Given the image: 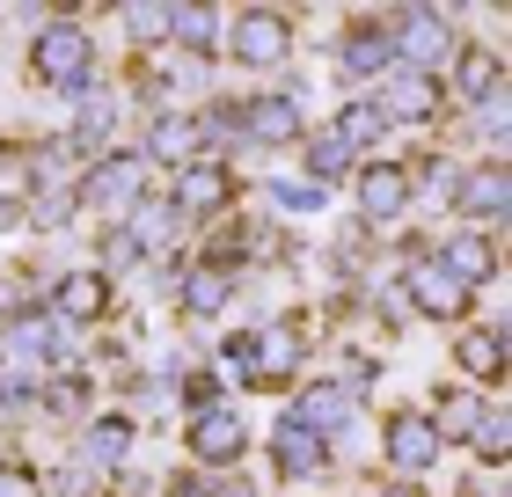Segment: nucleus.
Returning <instances> with one entry per match:
<instances>
[{
	"mask_svg": "<svg viewBox=\"0 0 512 497\" xmlns=\"http://www.w3.org/2000/svg\"><path fill=\"white\" fill-rule=\"evenodd\" d=\"M30 81L52 88V96L88 103L103 88V44H96V30H88L81 15H52L30 37Z\"/></svg>",
	"mask_w": 512,
	"mask_h": 497,
	"instance_id": "nucleus-1",
	"label": "nucleus"
},
{
	"mask_svg": "<svg viewBox=\"0 0 512 497\" xmlns=\"http://www.w3.org/2000/svg\"><path fill=\"white\" fill-rule=\"evenodd\" d=\"M300 52V22L286 8H264V0H249V8L220 15V59L242 66V74H286Z\"/></svg>",
	"mask_w": 512,
	"mask_h": 497,
	"instance_id": "nucleus-2",
	"label": "nucleus"
},
{
	"mask_svg": "<svg viewBox=\"0 0 512 497\" xmlns=\"http://www.w3.org/2000/svg\"><path fill=\"white\" fill-rule=\"evenodd\" d=\"M147 191H154V169L132 147H110V154H96V161L74 169V198H81V212H96L103 227H118Z\"/></svg>",
	"mask_w": 512,
	"mask_h": 497,
	"instance_id": "nucleus-3",
	"label": "nucleus"
},
{
	"mask_svg": "<svg viewBox=\"0 0 512 497\" xmlns=\"http://www.w3.org/2000/svg\"><path fill=\"white\" fill-rule=\"evenodd\" d=\"M395 74V37H388V22L381 15H352L344 30L330 37V81H337V96H366L374 81Z\"/></svg>",
	"mask_w": 512,
	"mask_h": 497,
	"instance_id": "nucleus-4",
	"label": "nucleus"
},
{
	"mask_svg": "<svg viewBox=\"0 0 512 497\" xmlns=\"http://www.w3.org/2000/svg\"><path fill=\"white\" fill-rule=\"evenodd\" d=\"M388 37H395V66H410V74H447V59L461 52V22L447 8H425V0H410V8H388Z\"/></svg>",
	"mask_w": 512,
	"mask_h": 497,
	"instance_id": "nucleus-5",
	"label": "nucleus"
},
{
	"mask_svg": "<svg viewBox=\"0 0 512 497\" xmlns=\"http://www.w3.org/2000/svg\"><path fill=\"white\" fill-rule=\"evenodd\" d=\"M235 191H242V183H235V161L198 154V161H183V169L169 176V191H161V198H169L191 227H213V220L235 212Z\"/></svg>",
	"mask_w": 512,
	"mask_h": 497,
	"instance_id": "nucleus-6",
	"label": "nucleus"
},
{
	"mask_svg": "<svg viewBox=\"0 0 512 497\" xmlns=\"http://www.w3.org/2000/svg\"><path fill=\"white\" fill-rule=\"evenodd\" d=\"M439 432H432V417H425V402H403V410H388L381 417V468L395 483H417V476H432L439 468Z\"/></svg>",
	"mask_w": 512,
	"mask_h": 497,
	"instance_id": "nucleus-7",
	"label": "nucleus"
},
{
	"mask_svg": "<svg viewBox=\"0 0 512 497\" xmlns=\"http://www.w3.org/2000/svg\"><path fill=\"white\" fill-rule=\"evenodd\" d=\"M235 110H242V147L249 154H286V147H300V132H308V110H300V96H286V88L235 96Z\"/></svg>",
	"mask_w": 512,
	"mask_h": 497,
	"instance_id": "nucleus-8",
	"label": "nucleus"
},
{
	"mask_svg": "<svg viewBox=\"0 0 512 497\" xmlns=\"http://www.w3.org/2000/svg\"><path fill=\"white\" fill-rule=\"evenodd\" d=\"M505 205H512V169L505 161H461V183H454V227H483V234H505Z\"/></svg>",
	"mask_w": 512,
	"mask_h": 497,
	"instance_id": "nucleus-9",
	"label": "nucleus"
},
{
	"mask_svg": "<svg viewBox=\"0 0 512 497\" xmlns=\"http://www.w3.org/2000/svg\"><path fill=\"white\" fill-rule=\"evenodd\" d=\"M37 366V381L44 373H59V366H74V344H66V322L52 315V307H30V315H15L8 329H0V366Z\"/></svg>",
	"mask_w": 512,
	"mask_h": 497,
	"instance_id": "nucleus-10",
	"label": "nucleus"
},
{
	"mask_svg": "<svg viewBox=\"0 0 512 497\" xmlns=\"http://www.w3.org/2000/svg\"><path fill=\"white\" fill-rule=\"evenodd\" d=\"M352 212H359V227H366V234L403 227V212H410V176H403V161L366 154L359 169H352Z\"/></svg>",
	"mask_w": 512,
	"mask_h": 497,
	"instance_id": "nucleus-11",
	"label": "nucleus"
},
{
	"mask_svg": "<svg viewBox=\"0 0 512 497\" xmlns=\"http://www.w3.org/2000/svg\"><path fill=\"white\" fill-rule=\"evenodd\" d=\"M395 293H403L410 322L425 315V322H447V329H461V322L476 315V293H461L454 278L432 264V249H425V256H410V264H403V286H395Z\"/></svg>",
	"mask_w": 512,
	"mask_h": 497,
	"instance_id": "nucleus-12",
	"label": "nucleus"
},
{
	"mask_svg": "<svg viewBox=\"0 0 512 497\" xmlns=\"http://www.w3.org/2000/svg\"><path fill=\"white\" fill-rule=\"evenodd\" d=\"M183 446H191V461L205 468V476H227V468L249 454V417L235 410V402H213V410H198L191 424H183Z\"/></svg>",
	"mask_w": 512,
	"mask_h": 497,
	"instance_id": "nucleus-13",
	"label": "nucleus"
},
{
	"mask_svg": "<svg viewBox=\"0 0 512 497\" xmlns=\"http://www.w3.org/2000/svg\"><path fill=\"white\" fill-rule=\"evenodd\" d=\"M498 242H505V234H483V227H447V234L432 242V264L447 271L461 293H483V286H498V264H505Z\"/></svg>",
	"mask_w": 512,
	"mask_h": 497,
	"instance_id": "nucleus-14",
	"label": "nucleus"
},
{
	"mask_svg": "<svg viewBox=\"0 0 512 497\" xmlns=\"http://www.w3.org/2000/svg\"><path fill=\"white\" fill-rule=\"evenodd\" d=\"M439 88H447V110H454V103L476 110V103L505 96V44H469V37H461V52L447 59Z\"/></svg>",
	"mask_w": 512,
	"mask_h": 497,
	"instance_id": "nucleus-15",
	"label": "nucleus"
},
{
	"mask_svg": "<svg viewBox=\"0 0 512 497\" xmlns=\"http://www.w3.org/2000/svg\"><path fill=\"white\" fill-rule=\"evenodd\" d=\"M132 446H139V417L132 410H96V417L81 424L74 468H81V476H125Z\"/></svg>",
	"mask_w": 512,
	"mask_h": 497,
	"instance_id": "nucleus-16",
	"label": "nucleus"
},
{
	"mask_svg": "<svg viewBox=\"0 0 512 497\" xmlns=\"http://www.w3.org/2000/svg\"><path fill=\"white\" fill-rule=\"evenodd\" d=\"M44 307H52V315H59L66 329H96V322H110V307H118V286H110L103 271L74 264V271H59V278H52Z\"/></svg>",
	"mask_w": 512,
	"mask_h": 497,
	"instance_id": "nucleus-17",
	"label": "nucleus"
},
{
	"mask_svg": "<svg viewBox=\"0 0 512 497\" xmlns=\"http://www.w3.org/2000/svg\"><path fill=\"white\" fill-rule=\"evenodd\" d=\"M381 110H388V125L432 132L439 117H447V88H439V74H410V66H395V74L381 81Z\"/></svg>",
	"mask_w": 512,
	"mask_h": 497,
	"instance_id": "nucleus-18",
	"label": "nucleus"
},
{
	"mask_svg": "<svg viewBox=\"0 0 512 497\" xmlns=\"http://www.w3.org/2000/svg\"><path fill=\"white\" fill-rule=\"evenodd\" d=\"M264 446H271V476H278V483H315V476H330V439H315L308 424H293V417H278Z\"/></svg>",
	"mask_w": 512,
	"mask_h": 497,
	"instance_id": "nucleus-19",
	"label": "nucleus"
},
{
	"mask_svg": "<svg viewBox=\"0 0 512 497\" xmlns=\"http://www.w3.org/2000/svg\"><path fill=\"white\" fill-rule=\"evenodd\" d=\"M286 417L308 424L315 439H337V432H352V424H359V395H344L337 381H300L293 402H286Z\"/></svg>",
	"mask_w": 512,
	"mask_h": 497,
	"instance_id": "nucleus-20",
	"label": "nucleus"
},
{
	"mask_svg": "<svg viewBox=\"0 0 512 497\" xmlns=\"http://www.w3.org/2000/svg\"><path fill=\"white\" fill-rule=\"evenodd\" d=\"M161 52L191 59V66H213L220 59V8H198V0H169V44Z\"/></svg>",
	"mask_w": 512,
	"mask_h": 497,
	"instance_id": "nucleus-21",
	"label": "nucleus"
},
{
	"mask_svg": "<svg viewBox=\"0 0 512 497\" xmlns=\"http://www.w3.org/2000/svg\"><path fill=\"white\" fill-rule=\"evenodd\" d=\"M125 234H132V249L139 256H147V264H154V256L161 249H176L183 242V234H191V220H183V212L169 205V198H161V191H147V198H139L132 212H125V220H118Z\"/></svg>",
	"mask_w": 512,
	"mask_h": 497,
	"instance_id": "nucleus-22",
	"label": "nucleus"
},
{
	"mask_svg": "<svg viewBox=\"0 0 512 497\" xmlns=\"http://www.w3.org/2000/svg\"><path fill=\"white\" fill-rule=\"evenodd\" d=\"M322 125H330L359 161L374 154V147H388V132H395V125H388V110H381V96H337V110L322 117Z\"/></svg>",
	"mask_w": 512,
	"mask_h": 497,
	"instance_id": "nucleus-23",
	"label": "nucleus"
},
{
	"mask_svg": "<svg viewBox=\"0 0 512 497\" xmlns=\"http://www.w3.org/2000/svg\"><path fill=\"white\" fill-rule=\"evenodd\" d=\"M454 366L469 373V381L498 388L505 381V322H461L454 329Z\"/></svg>",
	"mask_w": 512,
	"mask_h": 497,
	"instance_id": "nucleus-24",
	"label": "nucleus"
},
{
	"mask_svg": "<svg viewBox=\"0 0 512 497\" xmlns=\"http://www.w3.org/2000/svg\"><path fill=\"white\" fill-rule=\"evenodd\" d=\"M352 169H359V154L344 147L330 125H308V132H300V176H308L315 191H337V183H352Z\"/></svg>",
	"mask_w": 512,
	"mask_h": 497,
	"instance_id": "nucleus-25",
	"label": "nucleus"
},
{
	"mask_svg": "<svg viewBox=\"0 0 512 497\" xmlns=\"http://www.w3.org/2000/svg\"><path fill=\"white\" fill-rule=\"evenodd\" d=\"M403 176H410V205H454L461 161L432 147V154H410V161H403Z\"/></svg>",
	"mask_w": 512,
	"mask_h": 497,
	"instance_id": "nucleus-26",
	"label": "nucleus"
},
{
	"mask_svg": "<svg viewBox=\"0 0 512 497\" xmlns=\"http://www.w3.org/2000/svg\"><path fill=\"white\" fill-rule=\"evenodd\" d=\"M461 446H469V454H476V461L498 476V468L512 461V410H505V402H483V410H476V424H469V439H461Z\"/></svg>",
	"mask_w": 512,
	"mask_h": 497,
	"instance_id": "nucleus-27",
	"label": "nucleus"
},
{
	"mask_svg": "<svg viewBox=\"0 0 512 497\" xmlns=\"http://www.w3.org/2000/svg\"><path fill=\"white\" fill-rule=\"evenodd\" d=\"M227 300H235V278H227V271H205V264H191V278H183V293H176V307H183L191 322H220Z\"/></svg>",
	"mask_w": 512,
	"mask_h": 497,
	"instance_id": "nucleus-28",
	"label": "nucleus"
},
{
	"mask_svg": "<svg viewBox=\"0 0 512 497\" xmlns=\"http://www.w3.org/2000/svg\"><path fill=\"white\" fill-rule=\"evenodd\" d=\"M213 373H220V381H235V388H256V373H264V329H235V337H220Z\"/></svg>",
	"mask_w": 512,
	"mask_h": 497,
	"instance_id": "nucleus-29",
	"label": "nucleus"
},
{
	"mask_svg": "<svg viewBox=\"0 0 512 497\" xmlns=\"http://www.w3.org/2000/svg\"><path fill=\"white\" fill-rule=\"evenodd\" d=\"M330 205V191H315L308 176H264V212L271 220H315Z\"/></svg>",
	"mask_w": 512,
	"mask_h": 497,
	"instance_id": "nucleus-30",
	"label": "nucleus"
},
{
	"mask_svg": "<svg viewBox=\"0 0 512 497\" xmlns=\"http://www.w3.org/2000/svg\"><path fill=\"white\" fill-rule=\"evenodd\" d=\"M118 30L132 37V59L161 52V44H169V0H132V8H118Z\"/></svg>",
	"mask_w": 512,
	"mask_h": 497,
	"instance_id": "nucleus-31",
	"label": "nucleus"
},
{
	"mask_svg": "<svg viewBox=\"0 0 512 497\" xmlns=\"http://www.w3.org/2000/svg\"><path fill=\"white\" fill-rule=\"evenodd\" d=\"M88 402H96V381L81 366L44 373V417H88Z\"/></svg>",
	"mask_w": 512,
	"mask_h": 497,
	"instance_id": "nucleus-32",
	"label": "nucleus"
},
{
	"mask_svg": "<svg viewBox=\"0 0 512 497\" xmlns=\"http://www.w3.org/2000/svg\"><path fill=\"white\" fill-rule=\"evenodd\" d=\"M139 264H147V256L132 249V234H125V227H103L96 242H88V271H103L110 286H118L125 271H139Z\"/></svg>",
	"mask_w": 512,
	"mask_h": 497,
	"instance_id": "nucleus-33",
	"label": "nucleus"
},
{
	"mask_svg": "<svg viewBox=\"0 0 512 497\" xmlns=\"http://www.w3.org/2000/svg\"><path fill=\"white\" fill-rule=\"evenodd\" d=\"M476 410H483V402L469 395V388H447V395H439V410H425L432 417V432H439V446H461V439H469V424H476Z\"/></svg>",
	"mask_w": 512,
	"mask_h": 497,
	"instance_id": "nucleus-34",
	"label": "nucleus"
},
{
	"mask_svg": "<svg viewBox=\"0 0 512 497\" xmlns=\"http://www.w3.org/2000/svg\"><path fill=\"white\" fill-rule=\"evenodd\" d=\"M330 381H337L344 395H366V388L381 381V359H374V351H359V344H344V359H337Z\"/></svg>",
	"mask_w": 512,
	"mask_h": 497,
	"instance_id": "nucleus-35",
	"label": "nucleus"
},
{
	"mask_svg": "<svg viewBox=\"0 0 512 497\" xmlns=\"http://www.w3.org/2000/svg\"><path fill=\"white\" fill-rule=\"evenodd\" d=\"M176 402L198 417V410H213V402H227V381H220L213 366H191V373H183V388H176Z\"/></svg>",
	"mask_w": 512,
	"mask_h": 497,
	"instance_id": "nucleus-36",
	"label": "nucleus"
},
{
	"mask_svg": "<svg viewBox=\"0 0 512 497\" xmlns=\"http://www.w3.org/2000/svg\"><path fill=\"white\" fill-rule=\"evenodd\" d=\"M0 497H44V476H37V461H22V454H0Z\"/></svg>",
	"mask_w": 512,
	"mask_h": 497,
	"instance_id": "nucleus-37",
	"label": "nucleus"
},
{
	"mask_svg": "<svg viewBox=\"0 0 512 497\" xmlns=\"http://www.w3.org/2000/svg\"><path fill=\"white\" fill-rule=\"evenodd\" d=\"M161 497H220V476H205V468H183V476H169V490Z\"/></svg>",
	"mask_w": 512,
	"mask_h": 497,
	"instance_id": "nucleus-38",
	"label": "nucleus"
},
{
	"mask_svg": "<svg viewBox=\"0 0 512 497\" xmlns=\"http://www.w3.org/2000/svg\"><path fill=\"white\" fill-rule=\"evenodd\" d=\"M88 497H96V490H88Z\"/></svg>",
	"mask_w": 512,
	"mask_h": 497,
	"instance_id": "nucleus-39",
	"label": "nucleus"
}]
</instances>
